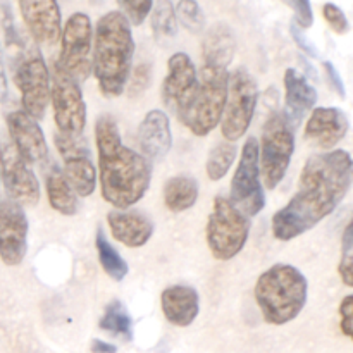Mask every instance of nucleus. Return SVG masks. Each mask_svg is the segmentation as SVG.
Segmentation results:
<instances>
[{
	"mask_svg": "<svg viewBox=\"0 0 353 353\" xmlns=\"http://www.w3.org/2000/svg\"><path fill=\"white\" fill-rule=\"evenodd\" d=\"M352 186L353 157L347 150L334 148L307 159L295 195L272 217L276 240H295L316 228L338 209Z\"/></svg>",
	"mask_w": 353,
	"mask_h": 353,
	"instance_id": "f257e3e1",
	"label": "nucleus"
},
{
	"mask_svg": "<svg viewBox=\"0 0 353 353\" xmlns=\"http://www.w3.org/2000/svg\"><path fill=\"white\" fill-rule=\"evenodd\" d=\"M95 145L103 200L116 210H128L150 188V162L123 143L117 123L107 114L95 123Z\"/></svg>",
	"mask_w": 353,
	"mask_h": 353,
	"instance_id": "f03ea898",
	"label": "nucleus"
},
{
	"mask_svg": "<svg viewBox=\"0 0 353 353\" xmlns=\"http://www.w3.org/2000/svg\"><path fill=\"white\" fill-rule=\"evenodd\" d=\"M134 40L121 10H109L97 21L93 37V76L102 95L119 97L133 69Z\"/></svg>",
	"mask_w": 353,
	"mask_h": 353,
	"instance_id": "7ed1b4c3",
	"label": "nucleus"
},
{
	"mask_svg": "<svg viewBox=\"0 0 353 353\" xmlns=\"http://www.w3.org/2000/svg\"><path fill=\"white\" fill-rule=\"evenodd\" d=\"M255 302L262 317L272 326H285L300 316L309 296V283L292 264H274L259 276Z\"/></svg>",
	"mask_w": 353,
	"mask_h": 353,
	"instance_id": "20e7f679",
	"label": "nucleus"
},
{
	"mask_svg": "<svg viewBox=\"0 0 353 353\" xmlns=\"http://www.w3.org/2000/svg\"><path fill=\"white\" fill-rule=\"evenodd\" d=\"M230 71L216 64H202L199 88L183 124L195 137H207L221 124L228 100Z\"/></svg>",
	"mask_w": 353,
	"mask_h": 353,
	"instance_id": "39448f33",
	"label": "nucleus"
},
{
	"mask_svg": "<svg viewBox=\"0 0 353 353\" xmlns=\"http://www.w3.org/2000/svg\"><path fill=\"white\" fill-rule=\"evenodd\" d=\"M14 81L21 93L23 110L34 121L43 119L50 102V69L47 68L40 47L26 38L23 48L10 59Z\"/></svg>",
	"mask_w": 353,
	"mask_h": 353,
	"instance_id": "423d86ee",
	"label": "nucleus"
},
{
	"mask_svg": "<svg viewBox=\"0 0 353 353\" xmlns=\"http://www.w3.org/2000/svg\"><path fill=\"white\" fill-rule=\"evenodd\" d=\"M295 152V126L285 112L274 110L269 114L262 128L259 143V165H261L262 183L268 190H274L292 162Z\"/></svg>",
	"mask_w": 353,
	"mask_h": 353,
	"instance_id": "0eeeda50",
	"label": "nucleus"
},
{
	"mask_svg": "<svg viewBox=\"0 0 353 353\" xmlns=\"http://www.w3.org/2000/svg\"><path fill=\"white\" fill-rule=\"evenodd\" d=\"M250 234V217L230 202L226 196L214 199L205 226L209 250L216 261L226 262L245 248Z\"/></svg>",
	"mask_w": 353,
	"mask_h": 353,
	"instance_id": "6e6552de",
	"label": "nucleus"
},
{
	"mask_svg": "<svg viewBox=\"0 0 353 353\" xmlns=\"http://www.w3.org/2000/svg\"><path fill=\"white\" fill-rule=\"evenodd\" d=\"M61 50L55 65L62 72L83 83L93 71V28L85 12H74L62 26Z\"/></svg>",
	"mask_w": 353,
	"mask_h": 353,
	"instance_id": "1a4fd4ad",
	"label": "nucleus"
},
{
	"mask_svg": "<svg viewBox=\"0 0 353 353\" xmlns=\"http://www.w3.org/2000/svg\"><path fill=\"white\" fill-rule=\"evenodd\" d=\"M259 102V85L247 68L234 69L228 83V100L221 119V133L234 143L250 128Z\"/></svg>",
	"mask_w": 353,
	"mask_h": 353,
	"instance_id": "9d476101",
	"label": "nucleus"
},
{
	"mask_svg": "<svg viewBox=\"0 0 353 353\" xmlns=\"http://www.w3.org/2000/svg\"><path fill=\"white\" fill-rule=\"evenodd\" d=\"M50 102L57 133L79 138L86 126V103L83 92L74 79L55 65L50 71Z\"/></svg>",
	"mask_w": 353,
	"mask_h": 353,
	"instance_id": "9b49d317",
	"label": "nucleus"
},
{
	"mask_svg": "<svg viewBox=\"0 0 353 353\" xmlns=\"http://www.w3.org/2000/svg\"><path fill=\"white\" fill-rule=\"evenodd\" d=\"M230 202L247 217H255L265 207L264 186L259 165V141L250 137L241 148L240 162L231 179Z\"/></svg>",
	"mask_w": 353,
	"mask_h": 353,
	"instance_id": "f8f14e48",
	"label": "nucleus"
},
{
	"mask_svg": "<svg viewBox=\"0 0 353 353\" xmlns=\"http://www.w3.org/2000/svg\"><path fill=\"white\" fill-rule=\"evenodd\" d=\"M199 88V72L185 52H176L168 61V74L161 86V97L165 109L171 110L183 123L192 107Z\"/></svg>",
	"mask_w": 353,
	"mask_h": 353,
	"instance_id": "ddd939ff",
	"label": "nucleus"
},
{
	"mask_svg": "<svg viewBox=\"0 0 353 353\" xmlns=\"http://www.w3.org/2000/svg\"><path fill=\"white\" fill-rule=\"evenodd\" d=\"M0 179L9 200L21 207H33L40 202V183L37 174L7 140L0 141Z\"/></svg>",
	"mask_w": 353,
	"mask_h": 353,
	"instance_id": "4468645a",
	"label": "nucleus"
},
{
	"mask_svg": "<svg viewBox=\"0 0 353 353\" xmlns=\"http://www.w3.org/2000/svg\"><path fill=\"white\" fill-rule=\"evenodd\" d=\"M54 141L64 165L62 172L76 195H92L97 186V169L93 165L92 152L85 138H71L55 133Z\"/></svg>",
	"mask_w": 353,
	"mask_h": 353,
	"instance_id": "2eb2a0df",
	"label": "nucleus"
},
{
	"mask_svg": "<svg viewBox=\"0 0 353 353\" xmlns=\"http://www.w3.org/2000/svg\"><path fill=\"white\" fill-rule=\"evenodd\" d=\"M28 217L12 200H0V259L6 265H19L28 252Z\"/></svg>",
	"mask_w": 353,
	"mask_h": 353,
	"instance_id": "dca6fc26",
	"label": "nucleus"
},
{
	"mask_svg": "<svg viewBox=\"0 0 353 353\" xmlns=\"http://www.w3.org/2000/svg\"><path fill=\"white\" fill-rule=\"evenodd\" d=\"M30 38L40 47H54L61 41L62 16L54 0H23L17 3Z\"/></svg>",
	"mask_w": 353,
	"mask_h": 353,
	"instance_id": "f3484780",
	"label": "nucleus"
},
{
	"mask_svg": "<svg viewBox=\"0 0 353 353\" xmlns=\"http://www.w3.org/2000/svg\"><path fill=\"white\" fill-rule=\"evenodd\" d=\"M7 130L10 143L30 165H45L48 161V145L38 121L24 110L7 114Z\"/></svg>",
	"mask_w": 353,
	"mask_h": 353,
	"instance_id": "a211bd4d",
	"label": "nucleus"
},
{
	"mask_svg": "<svg viewBox=\"0 0 353 353\" xmlns=\"http://www.w3.org/2000/svg\"><path fill=\"white\" fill-rule=\"evenodd\" d=\"M350 121L338 107H316L305 124V138L323 150L331 152L348 133Z\"/></svg>",
	"mask_w": 353,
	"mask_h": 353,
	"instance_id": "6ab92c4d",
	"label": "nucleus"
},
{
	"mask_svg": "<svg viewBox=\"0 0 353 353\" xmlns=\"http://www.w3.org/2000/svg\"><path fill=\"white\" fill-rule=\"evenodd\" d=\"M138 145L147 161H161L172 145L171 121L164 110H148L138 128Z\"/></svg>",
	"mask_w": 353,
	"mask_h": 353,
	"instance_id": "aec40b11",
	"label": "nucleus"
},
{
	"mask_svg": "<svg viewBox=\"0 0 353 353\" xmlns=\"http://www.w3.org/2000/svg\"><path fill=\"white\" fill-rule=\"evenodd\" d=\"M107 224L114 240L128 248L143 247L154 234V223L150 217L138 210H110L107 214Z\"/></svg>",
	"mask_w": 353,
	"mask_h": 353,
	"instance_id": "412c9836",
	"label": "nucleus"
},
{
	"mask_svg": "<svg viewBox=\"0 0 353 353\" xmlns=\"http://www.w3.org/2000/svg\"><path fill=\"white\" fill-rule=\"evenodd\" d=\"M161 309L172 326L188 327L200 314L199 292L186 285L168 286L161 295Z\"/></svg>",
	"mask_w": 353,
	"mask_h": 353,
	"instance_id": "4be33fe9",
	"label": "nucleus"
},
{
	"mask_svg": "<svg viewBox=\"0 0 353 353\" xmlns=\"http://www.w3.org/2000/svg\"><path fill=\"white\" fill-rule=\"evenodd\" d=\"M283 81H285V114L293 126H296L310 110H314L317 102V90L295 68L286 69Z\"/></svg>",
	"mask_w": 353,
	"mask_h": 353,
	"instance_id": "5701e85b",
	"label": "nucleus"
},
{
	"mask_svg": "<svg viewBox=\"0 0 353 353\" xmlns=\"http://www.w3.org/2000/svg\"><path fill=\"white\" fill-rule=\"evenodd\" d=\"M236 50V38L233 30L226 23H217L207 30L202 41L203 64H216L230 68Z\"/></svg>",
	"mask_w": 353,
	"mask_h": 353,
	"instance_id": "b1692460",
	"label": "nucleus"
},
{
	"mask_svg": "<svg viewBox=\"0 0 353 353\" xmlns=\"http://www.w3.org/2000/svg\"><path fill=\"white\" fill-rule=\"evenodd\" d=\"M45 188H47L48 203L55 212L62 214V216H74L78 212V195L71 188L59 165L52 164L47 171Z\"/></svg>",
	"mask_w": 353,
	"mask_h": 353,
	"instance_id": "393cba45",
	"label": "nucleus"
},
{
	"mask_svg": "<svg viewBox=\"0 0 353 353\" xmlns=\"http://www.w3.org/2000/svg\"><path fill=\"white\" fill-rule=\"evenodd\" d=\"M199 200V183L192 176H172L164 185V203L171 212H185Z\"/></svg>",
	"mask_w": 353,
	"mask_h": 353,
	"instance_id": "a878e982",
	"label": "nucleus"
},
{
	"mask_svg": "<svg viewBox=\"0 0 353 353\" xmlns=\"http://www.w3.org/2000/svg\"><path fill=\"white\" fill-rule=\"evenodd\" d=\"M152 31L159 45H169L178 34V19H176L174 3L168 0L154 3L152 7Z\"/></svg>",
	"mask_w": 353,
	"mask_h": 353,
	"instance_id": "bb28decb",
	"label": "nucleus"
},
{
	"mask_svg": "<svg viewBox=\"0 0 353 353\" xmlns=\"http://www.w3.org/2000/svg\"><path fill=\"white\" fill-rule=\"evenodd\" d=\"M97 252H99V261L100 265H102L103 271L107 272V276L114 279V281H123L128 276V264L123 257L119 255V252L109 243V240L105 238L102 230L97 231L95 238Z\"/></svg>",
	"mask_w": 353,
	"mask_h": 353,
	"instance_id": "cd10ccee",
	"label": "nucleus"
},
{
	"mask_svg": "<svg viewBox=\"0 0 353 353\" xmlns=\"http://www.w3.org/2000/svg\"><path fill=\"white\" fill-rule=\"evenodd\" d=\"M99 326L100 330L107 331L114 336L124 338V340L133 338V321L119 300H114L105 307V312H103Z\"/></svg>",
	"mask_w": 353,
	"mask_h": 353,
	"instance_id": "c85d7f7f",
	"label": "nucleus"
},
{
	"mask_svg": "<svg viewBox=\"0 0 353 353\" xmlns=\"http://www.w3.org/2000/svg\"><path fill=\"white\" fill-rule=\"evenodd\" d=\"M234 159H236V145L230 143V141L216 145L210 150L205 164V171L210 181H221L230 172Z\"/></svg>",
	"mask_w": 353,
	"mask_h": 353,
	"instance_id": "c756f323",
	"label": "nucleus"
},
{
	"mask_svg": "<svg viewBox=\"0 0 353 353\" xmlns=\"http://www.w3.org/2000/svg\"><path fill=\"white\" fill-rule=\"evenodd\" d=\"M176 19L192 33H202L205 28V16L203 10L195 0H181L174 6Z\"/></svg>",
	"mask_w": 353,
	"mask_h": 353,
	"instance_id": "7c9ffc66",
	"label": "nucleus"
},
{
	"mask_svg": "<svg viewBox=\"0 0 353 353\" xmlns=\"http://www.w3.org/2000/svg\"><path fill=\"white\" fill-rule=\"evenodd\" d=\"M341 281L353 288V219L343 231L341 238V257L338 264Z\"/></svg>",
	"mask_w": 353,
	"mask_h": 353,
	"instance_id": "2f4dec72",
	"label": "nucleus"
},
{
	"mask_svg": "<svg viewBox=\"0 0 353 353\" xmlns=\"http://www.w3.org/2000/svg\"><path fill=\"white\" fill-rule=\"evenodd\" d=\"M150 81H152V68L150 64H147V62H140L138 65H134L133 69H131V74H130V79H128V95L131 97V99H137V97L143 95L145 92H147V88L150 86Z\"/></svg>",
	"mask_w": 353,
	"mask_h": 353,
	"instance_id": "473e14b6",
	"label": "nucleus"
},
{
	"mask_svg": "<svg viewBox=\"0 0 353 353\" xmlns=\"http://www.w3.org/2000/svg\"><path fill=\"white\" fill-rule=\"evenodd\" d=\"M117 6H119V10L124 14L128 23L134 24V26H140L147 19L148 14L152 12L154 2L152 0H140V2L131 0V2H117Z\"/></svg>",
	"mask_w": 353,
	"mask_h": 353,
	"instance_id": "72a5a7b5",
	"label": "nucleus"
},
{
	"mask_svg": "<svg viewBox=\"0 0 353 353\" xmlns=\"http://www.w3.org/2000/svg\"><path fill=\"white\" fill-rule=\"evenodd\" d=\"M323 16L334 33L345 34L350 31V21L347 19L345 12L336 6V3H324Z\"/></svg>",
	"mask_w": 353,
	"mask_h": 353,
	"instance_id": "f704fd0d",
	"label": "nucleus"
},
{
	"mask_svg": "<svg viewBox=\"0 0 353 353\" xmlns=\"http://www.w3.org/2000/svg\"><path fill=\"white\" fill-rule=\"evenodd\" d=\"M293 9V14H295V23L300 30H307L314 24V12L310 2H305V0H293V2H286Z\"/></svg>",
	"mask_w": 353,
	"mask_h": 353,
	"instance_id": "c9c22d12",
	"label": "nucleus"
},
{
	"mask_svg": "<svg viewBox=\"0 0 353 353\" xmlns=\"http://www.w3.org/2000/svg\"><path fill=\"white\" fill-rule=\"evenodd\" d=\"M340 330L353 341V295L345 296L340 303Z\"/></svg>",
	"mask_w": 353,
	"mask_h": 353,
	"instance_id": "e433bc0d",
	"label": "nucleus"
},
{
	"mask_svg": "<svg viewBox=\"0 0 353 353\" xmlns=\"http://www.w3.org/2000/svg\"><path fill=\"white\" fill-rule=\"evenodd\" d=\"M290 33H292V37H293V40H295L296 47H299L300 50L303 52V54H307V55H309V57H319V52H317V48L314 47L312 43H310L309 38H307L305 34H303V31L300 30V28L296 26V24L292 23V28H290Z\"/></svg>",
	"mask_w": 353,
	"mask_h": 353,
	"instance_id": "4c0bfd02",
	"label": "nucleus"
},
{
	"mask_svg": "<svg viewBox=\"0 0 353 353\" xmlns=\"http://www.w3.org/2000/svg\"><path fill=\"white\" fill-rule=\"evenodd\" d=\"M324 71H326V76H327V81L331 83V86H333L334 92L338 93V95L341 97V99H345V95H347V90H345V83H343V78H341V74L338 72V69L334 68L333 62L326 61L324 62Z\"/></svg>",
	"mask_w": 353,
	"mask_h": 353,
	"instance_id": "58836bf2",
	"label": "nucleus"
},
{
	"mask_svg": "<svg viewBox=\"0 0 353 353\" xmlns=\"http://www.w3.org/2000/svg\"><path fill=\"white\" fill-rule=\"evenodd\" d=\"M7 99H9V79H7L2 45H0V102H7Z\"/></svg>",
	"mask_w": 353,
	"mask_h": 353,
	"instance_id": "ea45409f",
	"label": "nucleus"
},
{
	"mask_svg": "<svg viewBox=\"0 0 353 353\" xmlns=\"http://www.w3.org/2000/svg\"><path fill=\"white\" fill-rule=\"evenodd\" d=\"M92 352L93 353H117V347L112 343H107V341L93 340L92 341Z\"/></svg>",
	"mask_w": 353,
	"mask_h": 353,
	"instance_id": "a19ab883",
	"label": "nucleus"
}]
</instances>
